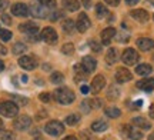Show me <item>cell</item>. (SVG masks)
I'll list each match as a JSON object with an SVG mask.
<instances>
[{
	"label": "cell",
	"instance_id": "cell-28",
	"mask_svg": "<svg viewBox=\"0 0 154 140\" xmlns=\"http://www.w3.org/2000/svg\"><path fill=\"white\" fill-rule=\"evenodd\" d=\"M50 82H51V83H54V84H60V83L64 82V76H63L61 73H59V72H54L51 76H50Z\"/></svg>",
	"mask_w": 154,
	"mask_h": 140
},
{
	"label": "cell",
	"instance_id": "cell-20",
	"mask_svg": "<svg viewBox=\"0 0 154 140\" xmlns=\"http://www.w3.org/2000/svg\"><path fill=\"white\" fill-rule=\"evenodd\" d=\"M74 72H76V74H74V80L76 82H84V79L87 77V74H88L82 64H76L74 66Z\"/></svg>",
	"mask_w": 154,
	"mask_h": 140
},
{
	"label": "cell",
	"instance_id": "cell-7",
	"mask_svg": "<svg viewBox=\"0 0 154 140\" xmlns=\"http://www.w3.org/2000/svg\"><path fill=\"white\" fill-rule=\"evenodd\" d=\"M19 66L24 70H34L37 67V60L33 56H22L19 59Z\"/></svg>",
	"mask_w": 154,
	"mask_h": 140
},
{
	"label": "cell",
	"instance_id": "cell-2",
	"mask_svg": "<svg viewBox=\"0 0 154 140\" xmlns=\"http://www.w3.org/2000/svg\"><path fill=\"white\" fill-rule=\"evenodd\" d=\"M19 113V106L14 101H2L0 103V114L5 117H14Z\"/></svg>",
	"mask_w": 154,
	"mask_h": 140
},
{
	"label": "cell",
	"instance_id": "cell-48",
	"mask_svg": "<svg viewBox=\"0 0 154 140\" xmlns=\"http://www.w3.org/2000/svg\"><path fill=\"white\" fill-rule=\"evenodd\" d=\"M63 140H77V137H74V136H67V137H64Z\"/></svg>",
	"mask_w": 154,
	"mask_h": 140
},
{
	"label": "cell",
	"instance_id": "cell-4",
	"mask_svg": "<svg viewBox=\"0 0 154 140\" xmlns=\"http://www.w3.org/2000/svg\"><path fill=\"white\" fill-rule=\"evenodd\" d=\"M40 39L49 45H54L57 42V32L53 27H44L40 33Z\"/></svg>",
	"mask_w": 154,
	"mask_h": 140
},
{
	"label": "cell",
	"instance_id": "cell-37",
	"mask_svg": "<svg viewBox=\"0 0 154 140\" xmlns=\"http://www.w3.org/2000/svg\"><path fill=\"white\" fill-rule=\"evenodd\" d=\"M2 22L5 23V24H7V26H9V24H11L10 16H9V14H6V13H3V14H2Z\"/></svg>",
	"mask_w": 154,
	"mask_h": 140
},
{
	"label": "cell",
	"instance_id": "cell-25",
	"mask_svg": "<svg viewBox=\"0 0 154 140\" xmlns=\"http://www.w3.org/2000/svg\"><path fill=\"white\" fill-rule=\"evenodd\" d=\"M74 29H76V23L73 22L72 19H66L63 22V30H64V33L72 34L74 32Z\"/></svg>",
	"mask_w": 154,
	"mask_h": 140
},
{
	"label": "cell",
	"instance_id": "cell-31",
	"mask_svg": "<svg viewBox=\"0 0 154 140\" xmlns=\"http://www.w3.org/2000/svg\"><path fill=\"white\" fill-rule=\"evenodd\" d=\"M119 89L116 87V86H110V89H109V93H107V97L111 99V100H116L117 97H119Z\"/></svg>",
	"mask_w": 154,
	"mask_h": 140
},
{
	"label": "cell",
	"instance_id": "cell-45",
	"mask_svg": "<svg viewBox=\"0 0 154 140\" xmlns=\"http://www.w3.org/2000/svg\"><path fill=\"white\" fill-rule=\"evenodd\" d=\"M149 113H150V117H153V119H154V104H153V106H151V107H150Z\"/></svg>",
	"mask_w": 154,
	"mask_h": 140
},
{
	"label": "cell",
	"instance_id": "cell-29",
	"mask_svg": "<svg viewBox=\"0 0 154 140\" xmlns=\"http://www.w3.org/2000/svg\"><path fill=\"white\" fill-rule=\"evenodd\" d=\"M96 11H97L96 14H97V17H99V19L106 17V16H107V13H109V11H107V9L104 7V5H101V3H99V5L96 6Z\"/></svg>",
	"mask_w": 154,
	"mask_h": 140
},
{
	"label": "cell",
	"instance_id": "cell-30",
	"mask_svg": "<svg viewBox=\"0 0 154 140\" xmlns=\"http://www.w3.org/2000/svg\"><path fill=\"white\" fill-rule=\"evenodd\" d=\"M26 50H27V47H26V45H23V43H16V45L13 46V53L14 54H22Z\"/></svg>",
	"mask_w": 154,
	"mask_h": 140
},
{
	"label": "cell",
	"instance_id": "cell-44",
	"mask_svg": "<svg viewBox=\"0 0 154 140\" xmlns=\"http://www.w3.org/2000/svg\"><path fill=\"white\" fill-rule=\"evenodd\" d=\"M80 90L83 92V95H87L88 92H90V89H88L87 86H82V87H80Z\"/></svg>",
	"mask_w": 154,
	"mask_h": 140
},
{
	"label": "cell",
	"instance_id": "cell-32",
	"mask_svg": "<svg viewBox=\"0 0 154 140\" xmlns=\"http://www.w3.org/2000/svg\"><path fill=\"white\" fill-rule=\"evenodd\" d=\"M0 39L3 42H9L11 39V32L10 30H6V29H0Z\"/></svg>",
	"mask_w": 154,
	"mask_h": 140
},
{
	"label": "cell",
	"instance_id": "cell-26",
	"mask_svg": "<svg viewBox=\"0 0 154 140\" xmlns=\"http://www.w3.org/2000/svg\"><path fill=\"white\" fill-rule=\"evenodd\" d=\"M106 60H107V63H110V64L117 62V51H116L114 47H110V49H109L107 54H106Z\"/></svg>",
	"mask_w": 154,
	"mask_h": 140
},
{
	"label": "cell",
	"instance_id": "cell-33",
	"mask_svg": "<svg viewBox=\"0 0 154 140\" xmlns=\"http://www.w3.org/2000/svg\"><path fill=\"white\" fill-rule=\"evenodd\" d=\"M80 122V116H77V114H70V116H67L66 119V123L70 124V126H74Z\"/></svg>",
	"mask_w": 154,
	"mask_h": 140
},
{
	"label": "cell",
	"instance_id": "cell-23",
	"mask_svg": "<svg viewBox=\"0 0 154 140\" xmlns=\"http://www.w3.org/2000/svg\"><path fill=\"white\" fill-rule=\"evenodd\" d=\"M63 7L69 11H76L80 7V3H79V0H63Z\"/></svg>",
	"mask_w": 154,
	"mask_h": 140
},
{
	"label": "cell",
	"instance_id": "cell-6",
	"mask_svg": "<svg viewBox=\"0 0 154 140\" xmlns=\"http://www.w3.org/2000/svg\"><path fill=\"white\" fill-rule=\"evenodd\" d=\"M121 135L131 140H140L143 139V133L137 129V127H131V126H123L121 129Z\"/></svg>",
	"mask_w": 154,
	"mask_h": 140
},
{
	"label": "cell",
	"instance_id": "cell-21",
	"mask_svg": "<svg viewBox=\"0 0 154 140\" xmlns=\"http://www.w3.org/2000/svg\"><path fill=\"white\" fill-rule=\"evenodd\" d=\"M131 123L134 124L136 127H140V129H144V130L151 129V124L149 123V120H146L144 117H134L131 120Z\"/></svg>",
	"mask_w": 154,
	"mask_h": 140
},
{
	"label": "cell",
	"instance_id": "cell-46",
	"mask_svg": "<svg viewBox=\"0 0 154 140\" xmlns=\"http://www.w3.org/2000/svg\"><path fill=\"white\" fill-rule=\"evenodd\" d=\"M83 5L86 6V7H90V5H91V0H83Z\"/></svg>",
	"mask_w": 154,
	"mask_h": 140
},
{
	"label": "cell",
	"instance_id": "cell-19",
	"mask_svg": "<svg viewBox=\"0 0 154 140\" xmlns=\"http://www.w3.org/2000/svg\"><path fill=\"white\" fill-rule=\"evenodd\" d=\"M137 87L144 92H151L154 90V79H141L137 82Z\"/></svg>",
	"mask_w": 154,
	"mask_h": 140
},
{
	"label": "cell",
	"instance_id": "cell-11",
	"mask_svg": "<svg viewBox=\"0 0 154 140\" xmlns=\"http://www.w3.org/2000/svg\"><path fill=\"white\" fill-rule=\"evenodd\" d=\"M131 79H133V74L130 70H127L126 67L117 69V72H116V80L119 83H126V82H130Z\"/></svg>",
	"mask_w": 154,
	"mask_h": 140
},
{
	"label": "cell",
	"instance_id": "cell-50",
	"mask_svg": "<svg viewBox=\"0 0 154 140\" xmlns=\"http://www.w3.org/2000/svg\"><path fill=\"white\" fill-rule=\"evenodd\" d=\"M3 129V122H2V119H0V130Z\"/></svg>",
	"mask_w": 154,
	"mask_h": 140
},
{
	"label": "cell",
	"instance_id": "cell-43",
	"mask_svg": "<svg viewBox=\"0 0 154 140\" xmlns=\"http://www.w3.org/2000/svg\"><path fill=\"white\" fill-rule=\"evenodd\" d=\"M6 53H7V50H6V47L3 45H0V56H5Z\"/></svg>",
	"mask_w": 154,
	"mask_h": 140
},
{
	"label": "cell",
	"instance_id": "cell-1",
	"mask_svg": "<svg viewBox=\"0 0 154 140\" xmlns=\"http://www.w3.org/2000/svg\"><path fill=\"white\" fill-rule=\"evenodd\" d=\"M54 99L60 104H70L74 101L76 99V96L73 93L70 89H67V87H60V89H57L54 92Z\"/></svg>",
	"mask_w": 154,
	"mask_h": 140
},
{
	"label": "cell",
	"instance_id": "cell-15",
	"mask_svg": "<svg viewBox=\"0 0 154 140\" xmlns=\"http://www.w3.org/2000/svg\"><path fill=\"white\" fill-rule=\"evenodd\" d=\"M130 14H131L133 19H136L137 22H141V23L149 22V19H150L149 13L144 10V9H136V10H133Z\"/></svg>",
	"mask_w": 154,
	"mask_h": 140
},
{
	"label": "cell",
	"instance_id": "cell-10",
	"mask_svg": "<svg viewBox=\"0 0 154 140\" xmlns=\"http://www.w3.org/2000/svg\"><path fill=\"white\" fill-rule=\"evenodd\" d=\"M11 13L17 17H27L30 10L24 3H16V5L11 6Z\"/></svg>",
	"mask_w": 154,
	"mask_h": 140
},
{
	"label": "cell",
	"instance_id": "cell-17",
	"mask_svg": "<svg viewBox=\"0 0 154 140\" xmlns=\"http://www.w3.org/2000/svg\"><path fill=\"white\" fill-rule=\"evenodd\" d=\"M116 36V29L114 27H107L101 32V43L103 45H110L111 39Z\"/></svg>",
	"mask_w": 154,
	"mask_h": 140
},
{
	"label": "cell",
	"instance_id": "cell-42",
	"mask_svg": "<svg viewBox=\"0 0 154 140\" xmlns=\"http://www.w3.org/2000/svg\"><path fill=\"white\" fill-rule=\"evenodd\" d=\"M90 103H93L91 106L96 107V109H97V107H101V101H100V100H91Z\"/></svg>",
	"mask_w": 154,
	"mask_h": 140
},
{
	"label": "cell",
	"instance_id": "cell-40",
	"mask_svg": "<svg viewBox=\"0 0 154 140\" xmlns=\"http://www.w3.org/2000/svg\"><path fill=\"white\" fill-rule=\"evenodd\" d=\"M107 5H110V6H113V7H116V6H119L120 5V0H104Z\"/></svg>",
	"mask_w": 154,
	"mask_h": 140
},
{
	"label": "cell",
	"instance_id": "cell-16",
	"mask_svg": "<svg viewBox=\"0 0 154 140\" xmlns=\"http://www.w3.org/2000/svg\"><path fill=\"white\" fill-rule=\"evenodd\" d=\"M137 47H140V50L143 51H149L154 47V40L149 37H141L137 40Z\"/></svg>",
	"mask_w": 154,
	"mask_h": 140
},
{
	"label": "cell",
	"instance_id": "cell-41",
	"mask_svg": "<svg viewBox=\"0 0 154 140\" xmlns=\"http://www.w3.org/2000/svg\"><path fill=\"white\" fill-rule=\"evenodd\" d=\"M9 5V2L7 0H0V10H5L6 7Z\"/></svg>",
	"mask_w": 154,
	"mask_h": 140
},
{
	"label": "cell",
	"instance_id": "cell-27",
	"mask_svg": "<svg viewBox=\"0 0 154 140\" xmlns=\"http://www.w3.org/2000/svg\"><path fill=\"white\" fill-rule=\"evenodd\" d=\"M120 114H121L120 109H117V107H107V109H106V116H109V117H111V119L119 117Z\"/></svg>",
	"mask_w": 154,
	"mask_h": 140
},
{
	"label": "cell",
	"instance_id": "cell-35",
	"mask_svg": "<svg viewBox=\"0 0 154 140\" xmlns=\"http://www.w3.org/2000/svg\"><path fill=\"white\" fill-rule=\"evenodd\" d=\"M61 51H63L64 54H72L73 51H74V46H73L72 43H66V45L63 46V49H61Z\"/></svg>",
	"mask_w": 154,
	"mask_h": 140
},
{
	"label": "cell",
	"instance_id": "cell-18",
	"mask_svg": "<svg viewBox=\"0 0 154 140\" xmlns=\"http://www.w3.org/2000/svg\"><path fill=\"white\" fill-rule=\"evenodd\" d=\"M104 86H106V79H104V76H101V74L96 76V77L93 79V82H91V89H93L94 93H99Z\"/></svg>",
	"mask_w": 154,
	"mask_h": 140
},
{
	"label": "cell",
	"instance_id": "cell-13",
	"mask_svg": "<svg viewBox=\"0 0 154 140\" xmlns=\"http://www.w3.org/2000/svg\"><path fill=\"white\" fill-rule=\"evenodd\" d=\"M44 6H42L38 2H33V5L30 6V13L33 14L34 17H38V19H44L47 16L46 14V10L43 9Z\"/></svg>",
	"mask_w": 154,
	"mask_h": 140
},
{
	"label": "cell",
	"instance_id": "cell-14",
	"mask_svg": "<svg viewBox=\"0 0 154 140\" xmlns=\"http://www.w3.org/2000/svg\"><path fill=\"white\" fill-rule=\"evenodd\" d=\"M82 66L84 67V70L87 73H91L93 70H96L97 62H96V59H93L91 56H84L82 60Z\"/></svg>",
	"mask_w": 154,
	"mask_h": 140
},
{
	"label": "cell",
	"instance_id": "cell-24",
	"mask_svg": "<svg viewBox=\"0 0 154 140\" xmlns=\"http://www.w3.org/2000/svg\"><path fill=\"white\" fill-rule=\"evenodd\" d=\"M153 72V67L147 64V63H143V64H138L137 69H136V73L140 74V76H149L150 73Z\"/></svg>",
	"mask_w": 154,
	"mask_h": 140
},
{
	"label": "cell",
	"instance_id": "cell-5",
	"mask_svg": "<svg viewBox=\"0 0 154 140\" xmlns=\"http://www.w3.org/2000/svg\"><path fill=\"white\" fill-rule=\"evenodd\" d=\"M138 53L134 49H126V50L123 51V56H121V60L126 63L127 66H133V64H136L138 62Z\"/></svg>",
	"mask_w": 154,
	"mask_h": 140
},
{
	"label": "cell",
	"instance_id": "cell-12",
	"mask_svg": "<svg viewBox=\"0 0 154 140\" xmlns=\"http://www.w3.org/2000/svg\"><path fill=\"white\" fill-rule=\"evenodd\" d=\"M19 29H20V32L29 34V36H32V34H37V32H38V26L36 24V23H33V22L22 23Z\"/></svg>",
	"mask_w": 154,
	"mask_h": 140
},
{
	"label": "cell",
	"instance_id": "cell-8",
	"mask_svg": "<svg viewBox=\"0 0 154 140\" xmlns=\"http://www.w3.org/2000/svg\"><path fill=\"white\" fill-rule=\"evenodd\" d=\"M13 126H14V129L16 130H20V132H22V130H26L32 126V119L29 117V116H26V114L19 116V117L14 120Z\"/></svg>",
	"mask_w": 154,
	"mask_h": 140
},
{
	"label": "cell",
	"instance_id": "cell-47",
	"mask_svg": "<svg viewBox=\"0 0 154 140\" xmlns=\"http://www.w3.org/2000/svg\"><path fill=\"white\" fill-rule=\"evenodd\" d=\"M127 5H136V3H138V0H126Z\"/></svg>",
	"mask_w": 154,
	"mask_h": 140
},
{
	"label": "cell",
	"instance_id": "cell-9",
	"mask_svg": "<svg viewBox=\"0 0 154 140\" xmlns=\"http://www.w3.org/2000/svg\"><path fill=\"white\" fill-rule=\"evenodd\" d=\"M76 27L80 33H84L90 27V19L87 17L86 13H80L79 14V19H77V22H76Z\"/></svg>",
	"mask_w": 154,
	"mask_h": 140
},
{
	"label": "cell",
	"instance_id": "cell-36",
	"mask_svg": "<svg viewBox=\"0 0 154 140\" xmlns=\"http://www.w3.org/2000/svg\"><path fill=\"white\" fill-rule=\"evenodd\" d=\"M14 103L16 104H22V106H24V104H27L29 103V100L26 99V97H20V96H14Z\"/></svg>",
	"mask_w": 154,
	"mask_h": 140
},
{
	"label": "cell",
	"instance_id": "cell-53",
	"mask_svg": "<svg viewBox=\"0 0 154 140\" xmlns=\"http://www.w3.org/2000/svg\"><path fill=\"white\" fill-rule=\"evenodd\" d=\"M153 59H154V56H153Z\"/></svg>",
	"mask_w": 154,
	"mask_h": 140
},
{
	"label": "cell",
	"instance_id": "cell-34",
	"mask_svg": "<svg viewBox=\"0 0 154 140\" xmlns=\"http://www.w3.org/2000/svg\"><path fill=\"white\" fill-rule=\"evenodd\" d=\"M37 2L47 9H54L56 7V0H37Z\"/></svg>",
	"mask_w": 154,
	"mask_h": 140
},
{
	"label": "cell",
	"instance_id": "cell-38",
	"mask_svg": "<svg viewBox=\"0 0 154 140\" xmlns=\"http://www.w3.org/2000/svg\"><path fill=\"white\" fill-rule=\"evenodd\" d=\"M90 46H91L93 51H100V50H101V46H100L99 43H96L94 40H91V42H90Z\"/></svg>",
	"mask_w": 154,
	"mask_h": 140
},
{
	"label": "cell",
	"instance_id": "cell-49",
	"mask_svg": "<svg viewBox=\"0 0 154 140\" xmlns=\"http://www.w3.org/2000/svg\"><path fill=\"white\" fill-rule=\"evenodd\" d=\"M3 70H5V63L0 60V72H3Z\"/></svg>",
	"mask_w": 154,
	"mask_h": 140
},
{
	"label": "cell",
	"instance_id": "cell-52",
	"mask_svg": "<svg viewBox=\"0 0 154 140\" xmlns=\"http://www.w3.org/2000/svg\"><path fill=\"white\" fill-rule=\"evenodd\" d=\"M149 140H154V135H150V137H149Z\"/></svg>",
	"mask_w": 154,
	"mask_h": 140
},
{
	"label": "cell",
	"instance_id": "cell-51",
	"mask_svg": "<svg viewBox=\"0 0 154 140\" xmlns=\"http://www.w3.org/2000/svg\"><path fill=\"white\" fill-rule=\"evenodd\" d=\"M147 2H149L150 5H153V6H154V0H147Z\"/></svg>",
	"mask_w": 154,
	"mask_h": 140
},
{
	"label": "cell",
	"instance_id": "cell-3",
	"mask_svg": "<svg viewBox=\"0 0 154 140\" xmlns=\"http://www.w3.org/2000/svg\"><path fill=\"white\" fill-rule=\"evenodd\" d=\"M44 130H46V133L50 136H60V135H63V132H64V126H63V123H60L59 120H50L49 123L44 126Z\"/></svg>",
	"mask_w": 154,
	"mask_h": 140
},
{
	"label": "cell",
	"instance_id": "cell-39",
	"mask_svg": "<svg viewBox=\"0 0 154 140\" xmlns=\"http://www.w3.org/2000/svg\"><path fill=\"white\" fill-rule=\"evenodd\" d=\"M40 100L47 103V101L51 100V96H50V93H42V95H40Z\"/></svg>",
	"mask_w": 154,
	"mask_h": 140
},
{
	"label": "cell",
	"instance_id": "cell-22",
	"mask_svg": "<svg viewBox=\"0 0 154 140\" xmlns=\"http://www.w3.org/2000/svg\"><path fill=\"white\" fill-rule=\"evenodd\" d=\"M107 127H109V124L106 123L104 120H96V122H93V124H91V130H93V132H96V133L106 132V130H107Z\"/></svg>",
	"mask_w": 154,
	"mask_h": 140
}]
</instances>
